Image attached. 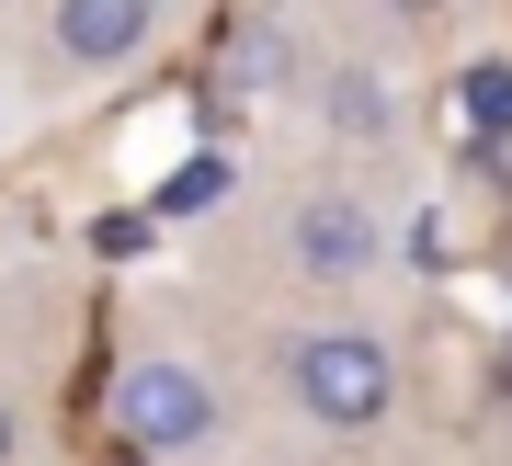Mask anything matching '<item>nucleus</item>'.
<instances>
[{
    "label": "nucleus",
    "instance_id": "0eeeda50",
    "mask_svg": "<svg viewBox=\"0 0 512 466\" xmlns=\"http://www.w3.org/2000/svg\"><path fill=\"white\" fill-rule=\"evenodd\" d=\"M0 466H12V398H0Z\"/></svg>",
    "mask_w": 512,
    "mask_h": 466
},
{
    "label": "nucleus",
    "instance_id": "6e6552de",
    "mask_svg": "<svg viewBox=\"0 0 512 466\" xmlns=\"http://www.w3.org/2000/svg\"><path fill=\"white\" fill-rule=\"evenodd\" d=\"M387 12H444V0H387Z\"/></svg>",
    "mask_w": 512,
    "mask_h": 466
},
{
    "label": "nucleus",
    "instance_id": "39448f33",
    "mask_svg": "<svg viewBox=\"0 0 512 466\" xmlns=\"http://www.w3.org/2000/svg\"><path fill=\"white\" fill-rule=\"evenodd\" d=\"M456 103H467V126H478V137H512V69H501V57H478Z\"/></svg>",
    "mask_w": 512,
    "mask_h": 466
},
{
    "label": "nucleus",
    "instance_id": "f03ea898",
    "mask_svg": "<svg viewBox=\"0 0 512 466\" xmlns=\"http://www.w3.org/2000/svg\"><path fill=\"white\" fill-rule=\"evenodd\" d=\"M114 421H126L137 455H194V444H217V387H205L194 364L148 353V364H126V387H114Z\"/></svg>",
    "mask_w": 512,
    "mask_h": 466
},
{
    "label": "nucleus",
    "instance_id": "20e7f679",
    "mask_svg": "<svg viewBox=\"0 0 512 466\" xmlns=\"http://www.w3.org/2000/svg\"><path fill=\"white\" fill-rule=\"evenodd\" d=\"M296 262H308L319 285H353V273L376 262V216L353 194H308V205H296Z\"/></svg>",
    "mask_w": 512,
    "mask_h": 466
},
{
    "label": "nucleus",
    "instance_id": "f257e3e1",
    "mask_svg": "<svg viewBox=\"0 0 512 466\" xmlns=\"http://www.w3.org/2000/svg\"><path fill=\"white\" fill-rule=\"evenodd\" d=\"M285 398L319 432H376L387 410H399V364H387L376 330H308L285 353Z\"/></svg>",
    "mask_w": 512,
    "mask_h": 466
},
{
    "label": "nucleus",
    "instance_id": "423d86ee",
    "mask_svg": "<svg viewBox=\"0 0 512 466\" xmlns=\"http://www.w3.org/2000/svg\"><path fill=\"white\" fill-rule=\"evenodd\" d=\"M319 103H330V114H342V126H353V137H376V126H387V91H376L365 69H330V80H319Z\"/></svg>",
    "mask_w": 512,
    "mask_h": 466
},
{
    "label": "nucleus",
    "instance_id": "1a4fd4ad",
    "mask_svg": "<svg viewBox=\"0 0 512 466\" xmlns=\"http://www.w3.org/2000/svg\"><path fill=\"white\" fill-rule=\"evenodd\" d=\"M126 466H160V455H126Z\"/></svg>",
    "mask_w": 512,
    "mask_h": 466
},
{
    "label": "nucleus",
    "instance_id": "7ed1b4c3",
    "mask_svg": "<svg viewBox=\"0 0 512 466\" xmlns=\"http://www.w3.org/2000/svg\"><path fill=\"white\" fill-rule=\"evenodd\" d=\"M148 35H160V0H57V57L69 69H137Z\"/></svg>",
    "mask_w": 512,
    "mask_h": 466
}]
</instances>
